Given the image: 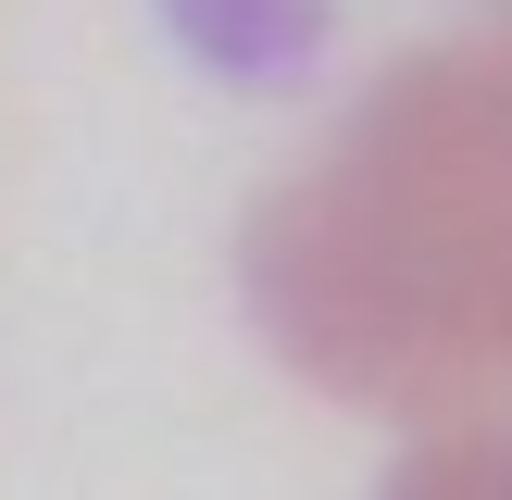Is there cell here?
Wrapping results in <instances>:
<instances>
[{"instance_id": "6da1fadb", "label": "cell", "mask_w": 512, "mask_h": 500, "mask_svg": "<svg viewBox=\"0 0 512 500\" xmlns=\"http://www.w3.org/2000/svg\"><path fill=\"white\" fill-rule=\"evenodd\" d=\"M250 313L363 413H488L512 388V0L400 50L250 213Z\"/></svg>"}, {"instance_id": "7a4b0ae2", "label": "cell", "mask_w": 512, "mask_h": 500, "mask_svg": "<svg viewBox=\"0 0 512 500\" xmlns=\"http://www.w3.org/2000/svg\"><path fill=\"white\" fill-rule=\"evenodd\" d=\"M175 38L238 88H300L325 63V0H163Z\"/></svg>"}]
</instances>
